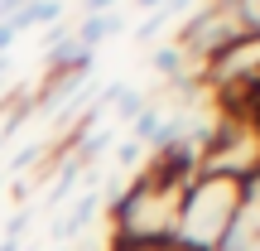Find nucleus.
Segmentation results:
<instances>
[{
	"mask_svg": "<svg viewBox=\"0 0 260 251\" xmlns=\"http://www.w3.org/2000/svg\"><path fill=\"white\" fill-rule=\"evenodd\" d=\"M255 184L232 174H203L198 169L188 179V188L178 193V217H174V246L178 251H212L226 237V227L241 217V208L251 203Z\"/></svg>",
	"mask_w": 260,
	"mask_h": 251,
	"instance_id": "1",
	"label": "nucleus"
},
{
	"mask_svg": "<svg viewBox=\"0 0 260 251\" xmlns=\"http://www.w3.org/2000/svg\"><path fill=\"white\" fill-rule=\"evenodd\" d=\"M241 39H246V24H241V15H236V10L207 5V10H198V15L188 19L178 48H183V58L193 63V58H222L226 48L241 44Z\"/></svg>",
	"mask_w": 260,
	"mask_h": 251,
	"instance_id": "2",
	"label": "nucleus"
},
{
	"mask_svg": "<svg viewBox=\"0 0 260 251\" xmlns=\"http://www.w3.org/2000/svg\"><path fill=\"white\" fill-rule=\"evenodd\" d=\"M63 15H68L63 0H29L24 10L10 15V24H15V34H29V29H53V24H63Z\"/></svg>",
	"mask_w": 260,
	"mask_h": 251,
	"instance_id": "3",
	"label": "nucleus"
},
{
	"mask_svg": "<svg viewBox=\"0 0 260 251\" xmlns=\"http://www.w3.org/2000/svg\"><path fill=\"white\" fill-rule=\"evenodd\" d=\"M96 213H102V193H96V188H87V193H82V198H77V203L53 222V242H68V237H77Z\"/></svg>",
	"mask_w": 260,
	"mask_h": 251,
	"instance_id": "4",
	"label": "nucleus"
},
{
	"mask_svg": "<svg viewBox=\"0 0 260 251\" xmlns=\"http://www.w3.org/2000/svg\"><path fill=\"white\" fill-rule=\"evenodd\" d=\"M121 29H125V15H121V10H106V15H82V19H77V29H73V39L96 53V44L111 39V34H121Z\"/></svg>",
	"mask_w": 260,
	"mask_h": 251,
	"instance_id": "5",
	"label": "nucleus"
},
{
	"mask_svg": "<svg viewBox=\"0 0 260 251\" xmlns=\"http://www.w3.org/2000/svg\"><path fill=\"white\" fill-rule=\"evenodd\" d=\"M164 24H169V15H164V10H149V15L135 24V39H149L154 29H164Z\"/></svg>",
	"mask_w": 260,
	"mask_h": 251,
	"instance_id": "6",
	"label": "nucleus"
},
{
	"mask_svg": "<svg viewBox=\"0 0 260 251\" xmlns=\"http://www.w3.org/2000/svg\"><path fill=\"white\" fill-rule=\"evenodd\" d=\"M140 155H145V145H140V140H125V145L116 150V159H121L125 169H135V159H140Z\"/></svg>",
	"mask_w": 260,
	"mask_h": 251,
	"instance_id": "7",
	"label": "nucleus"
},
{
	"mask_svg": "<svg viewBox=\"0 0 260 251\" xmlns=\"http://www.w3.org/2000/svg\"><path fill=\"white\" fill-rule=\"evenodd\" d=\"M39 150H44V145H24V150H19L15 159H10V169H15V174H19V169H29V164L39 159Z\"/></svg>",
	"mask_w": 260,
	"mask_h": 251,
	"instance_id": "8",
	"label": "nucleus"
},
{
	"mask_svg": "<svg viewBox=\"0 0 260 251\" xmlns=\"http://www.w3.org/2000/svg\"><path fill=\"white\" fill-rule=\"evenodd\" d=\"M111 5H116V0H82V10H77V15H106Z\"/></svg>",
	"mask_w": 260,
	"mask_h": 251,
	"instance_id": "9",
	"label": "nucleus"
},
{
	"mask_svg": "<svg viewBox=\"0 0 260 251\" xmlns=\"http://www.w3.org/2000/svg\"><path fill=\"white\" fill-rule=\"evenodd\" d=\"M15 24H10V19H0V53H10V44H15Z\"/></svg>",
	"mask_w": 260,
	"mask_h": 251,
	"instance_id": "10",
	"label": "nucleus"
},
{
	"mask_svg": "<svg viewBox=\"0 0 260 251\" xmlns=\"http://www.w3.org/2000/svg\"><path fill=\"white\" fill-rule=\"evenodd\" d=\"M135 5H140V10H149V5H154V10H159V5H164V0H135Z\"/></svg>",
	"mask_w": 260,
	"mask_h": 251,
	"instance_id": "11",
	"label": "nucleus"
},
{
	"mask_svg": "<svg viewBox=\"0 0 260 251\" xmlns=\"http://www.w3.org/2000/svg\"><path fill=\"white\" fill-rule=\"evenodd\" d=\"M0 145H5V135H0Z\"/></svg>",
	"mask_w": 260,
	"mask_h": 251,
	"instance_id": "12",
	"label": "nucleus"
},
{
	"mask_svg": "<svg viewBox=\"0 0 260 251\" xmlns=\"http://www.w3.org/2000/svg\"><path fill=\"white\" fill-rule=\"evenodd\" d=\"M0 188H5V184H0Z\"/></svg>",
	"mask_w": 260,
	"mask_h": 251,
	"instance_id": "13",
	"label": "nucleus"
}]
</instances>
